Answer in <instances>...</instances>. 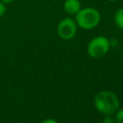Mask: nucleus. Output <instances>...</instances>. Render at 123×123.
<instances>
[{"mask_svg": "<svg viewBox=\"0 0 123 123\" xmlns=\"http://www.w3.org/2000/svg\"><path fill=\"white\" fill-rule=\"evenodd\" d=\"M39 123H59L56 119H54V118H46V119H44V120H42L41 122H39Z\"/></svg>", "mask_w": 123, "mask_h": 123, "instance_id": "9d476101", "label": "nucleus"}, {"mask_svg": "<svg viewBox=\"0 0 123 123\" xmlns=\"http://www.w3.org/2000/svg\"><path fill=\"white\" fill-rule=\"evenodd\" d=\"M114 114H115V117H114L115 123H123V108L118 109Z\"/></svg>", "mask_w": 123, "mask_h": 123, "instance_id": "0eeeda50", "label": "nucleus"}, {"mask_svg": "<svg viewBox=\"0 0 123 123\" xmlns=\"http://www.w3.org/2000/svg\"><path fill=\"white\" fill-rule=\"evenodd\" d=\"M114 22L118 28L123 30V8L118 9L114 13Z\"/></svg>", "mask_w": 123, "mask_h": 123, "instance_id": "423d86ee", "label": "nucleus"}, {"mask_svg": "<svg viewBox=\"0 0 123 123\" xmlns=\"http://www.w3.org/2000/svg\"><path fill=\"white\" fill-rule=\"evenodd\" d=\"M75 22L78 27L85 29V30H90L95 28L101 20L100 12L94 9V8H84L75 14Z\"/></svg>", "mask_w": 123, "mask_h": 123, "instance_id": "f03ea898", "label": "nucleus"}, {"mask_svg": "<svg viewBox=\"0 0 123 123\" xmlns=\"http://www.w3.org/2000/svg\"><path fill=\"white\" fill-rule=\"evenodd\" d=\"M110 1H112V2H114V1H117V0H110Z\"/></svg>", "mask_w": 123, "mask_h": 123, "instance_id": "f8f14e48", "label": "nucleus"}, {"mask_svg": "<svg viewBox=\"0 0 123 123\" xmlns=\"http://www.w3.org/2000/svg\"><path fill=\"white\" fill-rule=\"evenodd\" d=\"M1 2H3L4 4H10V3H12L13 1H15V0H0Z\"/></svg>", "mask_w": 123, "mask_h": 123, "instance_id": "9b49d317", "label": "nucleus"}, {"mask_svg": "<svg viewBox=\"0 0 123 123\" xmlns=\"http://www.w3.org/2000/svg\"><path fill=\"white\" fill-rule=\"evenodd\" d=\"M6 11H7L6 4H4L3 2H1V1H0V17H2V16L5 14Z\"/></svg>", "mask_w": 123, "mask_h": 123, "instance_id": "1a4fd4ad", "label": "nucleus"}, {"mask_svg": "<svg viewBox=\"0 0 123 123\" xmlns=\"http://www.w3.org/2000/svg\"><path fill=\"white\" fill-rule=\"evenodd\" d=\"M101 123H115V120H114V118H112L111 115H106V116L103 118V120H102Z\"/></svg>", "mask_w": 123, "mask_h": 123, "instance_id": "6e6552de", "label": "nucleus"}, {"mask_svg": "<svg viewBox=\"0 0 123 123\" xmlns=\"http://www.w3.org/2000/svg\"><path fill=\"white\" fill-rule=\"evenodd\" d=\"M57 32L61 38L64 40L71 39L75 37L77 33V24L74 19L70 17H65L59 22Z\"/></svg>", "mask_w": 123, "mask_h": 123, "instance_id": "20e7f679", "label": "nucleus"}, {"mask_svg": "<svg viewBox=\"0 0 123 123\" xmlns=\"http://www.w3.org/2000/svg\"><path fill=\"white\" fill-rule=\"evenodd\" d=\"M63 10L68 14H76L81 10L80 0H65L63 2Z\"/></svg>", "mask_w": 123, "mask_h": 123, "instance_id": "39448f33", "label": "nucleus"}, {"mask_svg": "<svg viewBox=\"0 0 123 123\" xmlns=\"http://www.w3.org/2000/svg\"><path fill=\"white\" fill-rule=\"evenodd\" d=\"M93 103L96 110L105 115L114 114L120 106L118 97L115 93L110 90H102L98 92L94 97Z\"/></svg>", "mask_w": 123, "mask_h": 123, "instance_id": "f257e3e1", "label": "nucleus"}, {"mask_svg": "<svg viewBox=\"0 0 123 123\" xmlns=\"http://www.w3.org/2000/svg\"><path fill=\"white\" fill-rule=\"evenodd\" d=\"M111 48L110 39L104 36H98L93 37L87 44V54L94 59H99L105 56Z\"/></svg>", "mask_w": 123, "mask_h": 123, "instance_id": "7ed1b4c3", "label": "nucleus"}]
</instances>
